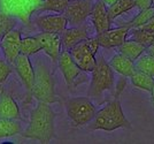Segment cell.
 Returning <instances> with one entry per match:
<instances>
[{"mask_svg":"<svg viewBox=\"0 0 154 144\" xmlns=\"http://www.w3.org/2000/svg\"><path fill=\"white\" fill-rule=\"evenodd\" d=\"M135 67L137 70L146 73L154 77V55L148 52H144L135 61Z\"/></svg>","mask_w":154,"mask_h":144,"instance_id":"cb8c5ba5","label":"cell"},{"mask_svg":"<svg viewBox=\"0 0 154 144\" xmlns=\"http://www.w3.org/2000/svg\"><path fill=\"white\" fill-rule=\"evenodd\" d=\"M91 74V82L88 91V96L91 99L98 102L106 91L113 92L115 86L114 70L101 54L97 55V66Z\"/></svg>","mask_w":154,"mask_h":144,"instance_id":"277c9868","label":"cell"},{"mask_svg":"<svg viewBox=\"0 0 154 144\" xmlns=\"http://www.w3.org/2000/svg\"><path fill=\"white\" fill-rule=\"evenodd\" d=\"M120 128H131V124L125 118L120 99L115 98L97 111L96 117L89 124L90 130L114 131Z\"/></svg>","mask_w":154,"mask_h":144,"instance_id":"7a4b0ae2","label":"cell"},{"mask_svg":"<svg viewBox=\"0 0 154 144\" xmlns=\"http://www.w3.org/2000/svg\"><path fill=\"white\" fill-rule=\"evenodd\" d=\"M131 30L132 31L130 33V39L140 43L146 49L154 43V31L146 29H131Z\"/></svg>","mask_w":154,"mask_h":144,"instance_id":"484cf974","label":"cell"},{"mask_svg":"<svg viewBox=\"0 0 154 144\" xmlns=\"http://www.w3.org/2000/svg\"><path fill=\"white\" fill-rule=\"evenodd\" d=\"M152 7L154 8V0H152Z\"/></svg>","mask_w":154,"mask_h":144,"instance_id":"d590c367","label":"cell"},{"mask_svg":"<svg viewBox=\"0 0 154 144\" xmlns=\"http://www.w3.org/2000/svg\"><path fill=\"white\" fill-rule=\"evenodd\" d=\"M35 72L36 77L31 96H33V98H36L38 102H44L47 104L59 102L55 92V81L53 77V73L42 58L36 60Z\"/></svg>","mask_w":154,"mask_h":144,"instance_id":"3957f363","label":"cell"},{"mask_svg":"<svg viewBox=\"0 0 154 144\" xmlns=\"http://www.w3.org/2000/svg\"><path fill=\"white\" fill-rule=\"evenodd\" d=\"M58 65L62 75H63L66 84L70 90H72L74 88H76L86 81V79H85L86 73L79 68V66L76 64V61L72 59L69 51L62 50V52L60 54V58L58 60Z\"/></svg>","mask_w":154,"mask_h":144,"instance_id":"52a82bcc","label":"cell"},{"mask_svg":"<svg viewBox=\"0 0 154 144\" xmlns=\"http://www.w3.org/2000/svg\"><path fill=\"white\" fill-rule=\"evenodd\" d=\"M69 2H70V0H43L39 11L63 14L69 5Z\"/></svg>","mask_w":154,"mask_h":144,"instance_id":"d4e9b609","label":"cell"},{"mask_svg":"<svg viewBox=\"0 0 154 144\" xmlns=\"http://www.w3.org/2000/svg\"><path fill=\"white\" fill-rule=\"evenodd\" d=\"M42 51V45L36 36H26L22 38L21 43V53L28 57H32Z\"/></svg>","mask_w":154,"mask_h":144,"instance_id":"603a6c76","label":"cell"},{"mask_svg":"<svg viewBox=\"0 0 154 144\" xmlns=\"http://www.w3.org/2000/svg\"><path fill=\"white\" fill-rule=\"evenodd\" d=\"M91 23L96 31V35L107 31L110 29L112 20L108 13V7L103 2V0H97L93 4L92 13H91Z\"/></svg>","mask_w":154,"mask_h":144,"instance_id":"2e32d148","label":"cell"},{"mask_svg":"<svg viewBox=\"0 0 154 144\" xmlns=\"http://www.w3.org/2000/svg\"><path fill=\"white\" fill-rule=\"evenodd\" d=\"M55 112L51 104L38 102L30 113V120L22 136L40 143H50L55 137Z\"/></svg>","mask_w":154,"mask_h":144,"instance_id":"6da1fadb","label":"cell"},{"mask_svg":"<svg viewBox=\"0 0 154 144\" xmlns=\"http://www.w3.org/2000/svg\"><path fill=\"white\" fill-rule=\"evenodd\" d=\"M17 21L19 20L16 17H14L6 12H4L2 9H0V39L7 33L15 29V27L17 24Z\"/></svg>","mask_w":154,"mask_h":144,"instance_id":"83f0119b","label":"cell"},{"mask_svg":"<svg viewBox=\"0 0 154 144\" xmlns=\"http://www.w3.org/2000/svg\"><path fill=\"white\" fill-rule=\"evenodd\" d=\"M130 31H131V28L123 24V26H120L114 29H108L107 31L98 33L97 37L99 39L101 47L114 49V47H119L127 40V37Z\"/></svg>","mask_w":154,"mask_h":144,"instance_id":"5bb4252c","label":"cell"},{"mask_svg":"<svg viewBox=\"0 0 154 144\" xmlns=\"http://www.w3.org/2000/svg\"><path fill=\"white\" fill-rule=\"evenodd\" d=\"M130 81H131V84L137 89H140V90L147 92H151L153 89L154 77L146 73L140 72V70L136 69L134 74L130 76Z\"/></svg>","mask_w":154,"mask_h":144,"instance_id":"ffe728a7","label":"cell"},{"mask_svg":"<svg viewBox=\"0 0 154 144\" xmlns=\"http://www.w3.org/2000/svg\"><path fill=\"white\" fill-rule=\"evenodd\" d=\"M136 7L135 0H117L113 6L108 7V13L110 20L114 21L116 17L121 16L122 14L134 9Z\"/></svg>","mask_w":154,"mask_h":144,"instance_id":"7402d4cb","label":"cell"},{"mask_svg":"<svg viewBox=\"0 0 154 144\" xmlns=\"http://www.w3.org/2000/svg\"><path fill=\"white\" fill-rule=\"evenodd\" d=\"M43 0H0V9L29 24L31 16L39 11Z\"/></svg>","mask_w":154,"mask_h":144,"instance_id":"8992f818","label":"cell"},{"mask_svg":"<svg viewBox=\"0 0 154 144\" xmlns=\"http://www.w3.org/2000/svg\"><path fill=\"white\" fill-rule=\"evenodd\" d=\"M69 53L77 65L79 66V68L85 73H92V70L96 68L97 54L91 50L86 39L74 46L71 50H69Z\"/></svg>","mask_w":154,"mask_h":144,"instance_id":"9c48e42d","label":"cell"},{"mask_svg":"<svg viewBox=\"0 0 154 144\" xmlns=\"http://www.w3.org/2000/svg\"><path fill=\"white\" fill-rule=\"evenodd\" d=\"M38 38L39 43L42 45V51L45 53L46 55L53 61L58 62L60 54L62 52V40H61V35L60 33H40L36 35Z\"/></svg>","mask_w":154,"mask_h":144,"instance_id":"4fadbf2b","label":"cell"},{"mask_svg":"<svg viewBox=\"0 0 154 144\" xmlns=\"http://www.w3.org/2000/svg\"><path fill=\"white\" fill-rule=\"evenodd\" d=\"M66 113L74 127L88 126L96 117L97 108L90 97H72L64 103Z\"/></svg>","mask_w":154,"mask_h":144,"instance_id":"5b68a950","label":"cell"},{"mask_svg":"<svg viewBox=\"0 0 154 144\" xmlns=\"http://www.w3.org/2000/svg\"><path fill=\"white\" fill-rule=\"evenodd\" d=\"M13 66L16 74L19 75V77L21 79L22 83L24 85L28 95L31 96L33 84H35L36 72H35V66L32 65L31 60H30V57L21 53L15 59Z\"/></svg>","mask_w":154,"mask_h":144,"instance_id":"8fae6325","label":"cell"},{"mask_svg":"<svg viewBox=\"0 0 154 144\" xmlns=\"http://www.w3.org/2000/svg\"><path fill=\"white\" fill-rule=\"evenodd\" d=\"M108 64L113 68L114 72H116L120 75H123V76H127V77H130L136 70L135 61L120 52L109 60Z\"/></svg>","mask_w":154,"mask_h":144,"instance_id":"e0dca14e","label":"cell"},{"mask_svg":"<svg viewBox=\"0 0 154 144\" xmlns=\"http://www.w3.org/2000/svg\"><path fill=\"white\" fill-rule=\"evenodd\" d=\"M117 49H119V52L124 54L125 57H128L130 59H132L134 61H136L143 53L146 52V50H147L145 46L141 45L140 43L132 39H127Z\"/></svg>","mask_w":154,"mask_h":144,"instance_id":"d6986e66","label":"cell"},{"mask_svg":"<svg viewBox=\"0 0 154 144\" xmlns=\"http://www.w3.org/2000/svg\"><path fill=\"white\" fill-rule=\"evenodd\" d=\"M21 117L20 107L15 99L8 93L0 95V119L19 120Z\"/></svg>","mask_w":154,"mask_h":144,"instance_id":"ac0fdd59","label":"cell"},{"mask_svg":"<svg viewBox=\"0 0 154 144\" xmlns=\"http://www.w3.org/2000/svg\"><path fill=\"white\" fill-rule=\"evenodd\" d=\"M22 38L23 37L21 31L17 29H13L0 39V50L2 51L5 60L11 65H13L15 59L21 54Z\"/></svg>","mask_w":154,"mask_h":144,"instance_id":"30bf717a","label":"cell"},{"mask_svg":"<svg viewBox=\"0 0 154 144\" xmlns=\"http://www.w3.org/2000/svg\"><path fill=\"white\" fill-rule=\"evenodd\" d=\"M125 86H127V76H123L121 75L120 79L117 80L115 86H114V90H113V97L115 99H120V96L123 93V91L125 90Z\"/></svg>","mask_w":154,"mask_h":144,"instance_id":"f546056e","label":"cell"},{"mask_svg":"<svg viewBox=\"0 0 154 144\" xmlns=\"http://www.w3.org/2000/svg\"><path fill=\"white\" fill-rule=\"evenodd\" d=\"M92 8V0H70L63 14L68 20L69 26L76 27L86 22V20L91 16Z\"/></svg>","mask_w":154,"mask_h":144,"instance_id":"ba28073f","label":"cell"},{"mask_svg":"<svg viewBox=\"0 0 154 144\" xmlns=\"http://www.w3.org/2000/svg\"><path fill=\"white\" fill-rule=\"evenodd\" d=\"M12 73L11 64L6 60H0V84L5 83Z\"/></svg>","mask_w":154,"mask_h":144,"instance_id":"f1b7e54d","label":"cell"},{"mask_svg":"<svg viewBox=\"0 0 154 144\" xmlns=\"http://www.w3.org/2000/svg\"><path fill=\"white\" fill-rule=\"evenodd\" d=\"M138 29H146V30H151V31H154V16L148 21L146 24H144L143 27L138 28Z\"/></svg>","mask_w":154,"mask_h":144,"instance_id":"1f68e13d","label":"cell"},{"mask_svg":"<svg viewBox=\"0 0 154 144\" xmlns=\"http://www.w3.org/2000/svg\"><path fill=\"white\" fill-rule=\"evenodd\" d=\"M117 0H103V2L106 5L107 7H110V6H113L114 4H115Z\"/></svg>","mask_w":154,"mask_h":144,"instance_id":"d6a6232c","label":"cell"},{"mask_svg":"<svg viewBox=\"0 0 154 144\" xmlns=\"http://www.w3.org/2000/svg\"><path fill=\"white\" fill-rule=\"evenodd\" d=\"M22 133V124L19 120L14 119H0V139L13 137Z\"/></svg>","mask_w":154,"mask_h":144,"instance_id":"44dd1931","label":"cell"},{"mask_svg":"<svg viewBox=\"0 0 154 144\" xmlns=\"http://www.w3.org/2000/svg\"><path fill=\"white\" fill-rule=\"evenodd\" d=\"M135 2H136V7L139 11L147 9V8L152 7V0H135Z\"/></svg>","mask_w":154,"mask_h":144,"instance_id":"4dcf8cb0","label":"cell"},{"mask_svg":"<svg viewBox=\"0 0 154 144\" xmlns=\"http://www.w3.org/2000/svg\"><path fill=\"white\" fill-rule=\"evenodd\" d=\"M35 24L42 33H61L68 28L69 23L64 14H46L35 19Z\"/></svg>","mask_w":154,"mask_h":144,"instance_id":"7c38bea8","label":"cell"},{"mask_svg":"<svg viewBox=\"0 0 154 144\" xmlns=\"http://www.w3.org/2000/svg\"><path fill=\"white\" fill-rule=\"evenodd\" d=\"M89 37H91V28L86 22L81 26L67 28L63 33H61L62 47H63V50L69 51L74 46H76L83 40L88 39Z\"/></svg>","mask_w":154,"mask_h":144,"instance_id":"9a60e30c","label":"cell"},{"mask_svg":"<svg viewBox=\"0 0 154 144\" xmlns=\"http://www.w3.org/2000/svg\"><path fill=\"white\" fill-rule=\"evenodd\" d=\"M146 52H148L149 54H152V55H154V43H153V44H152L151 46H149V47H147Z\"/></svg>","mask_w":154,"mask_h":144,"instance_id":"836d02e7","label":"cell"},{"mask_svg":"<svg viewBox=\"0 0 154 144\" xmlns=\"http://www.w3.org/2000/svg\"><path fill=\"white\" fill-rule=\"evenodd\" d=\"M153 16H154L153 7L147 8V9H143V11H139V13L137 14L132 20L127 22L125 26L130 27L131 29H138V28L143 27L144 24H146Z\"/></svg>","mask_w":154,"mask_h":144,"instance_id":"4316f807","label":"cell"},{"mask_svg":"<svg viewBox=\"0 0 154 144\" xmlns=\"http://www.w3.org/2000/svg\"><path fill=\"white\" fill-rule=\"evenodd\" d=\"M151 102H152V105H153V107H154V85H153L152 91H151Z\"/></svg>","mask_w":154,"mask_h":144,"instance_id":"e575fe53","label":"cell"}]
</instances>
